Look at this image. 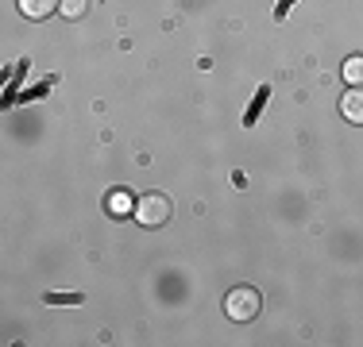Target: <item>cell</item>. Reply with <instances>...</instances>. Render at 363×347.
Here are the masks:
<instances>
[{
	"label": "cell",
	"instance_id": "cell-5",
	"mask_svg": "<svg viewBox=\"0 0 363 347\" xmlns=\"http://www.w3.org/2000/svg\"><path fill=\"white\" fill-rule=\"evenodd\" d=\"M132 208H135V201L124 193V189H116V193H108V212H112V216H128Z\"/></svg>",
	"mask_w": 363,
	"mask_h": 347
},
{
	"label": "cell",
	"instance_id": "cell-6",
	"mask_svg": "<svg viewBox=\"0 0 363 347\" xmlns=\"http://www.w3.org/2000/svg\"><path fill=\"white\" fill-rule=\"evenodd\" d=\"M344 81L348 85H363V55H352L344 62Z\"/></svg>",
	"mask_w": 363,
	"mask_h": 347
},
{
	"label": "cell",
	"instance_id": "cell-2",
	"mask_svg": "<svg viewBox=\"0 0 363 347\" xmlns=\"http://www.w3.org/2000/svg\"><path fill=\"white\" fill-rule=\"evenodd\" d=\"M259 309H263V297H259V290H252V285H236V290L224 297V312H228V320H236V324L255 320Z\"/></svg>",
	"mask_w": 363,
	"mask_h": 347
},
{
	"label": "cell",
	"instance_id": "cell-4",
	"mask_svg": "<svg viewBox=\"0 0 363 347\" xmlns=\"http://www.w3.org/2000/svg\"><path fill=\"white\" fill-rule=\"evenodd\" d=\"M16 4H20V12L28 16V20H47L62 0H16Z\"/></svg>",
	"mask_w": 363,
	"mask_h": 347
},
{
	"label": "cell",
	"instance_id": "cell-1",
	"mask_svg": "<svg viewBox=\"0 0 363 347\" xmlns=\"http://www.w3.org/2000/svg\"><path fill=\"white\" fill-rule=\"evenodd\" d=\"M132 216L143 224V228H162V224L174 216V205H170L167 193H143L140 201H135Z\"/></svg>",
	"mask_w": 363,
	"mask_h": 347
},
{
	"label": "cell",
	"instance_id": "cell-3",
	"mask_svg": "<svg viewBox=\"0 0 363 347\" xmlns=\"http://www.w3.org/2000/svg\"><path fill=\"white\" fill-rule=\"evenodd\" d=\"M340 112H344V120H348V124H359L363 127V85H352V93H344Z\"/></svg>",
	"mask_w": 363,
	"mask_h": 347
},
{
	"label": "cell",
	"instance_id": "cell-7",
	"mask_svg": "<svg viewBox=\"0 0 363 347\" xmlns=\"http://www.w3.org/2000/svg\"><path fill=\"white\" fill-rule=\"evenodd\" d=\"M85 4H89V0H62V4H58V12H62L66 20H82V16H85Z\"/></svg>",
	"mask_w": 363,
	"mask_h": 347
}]
</instances>
